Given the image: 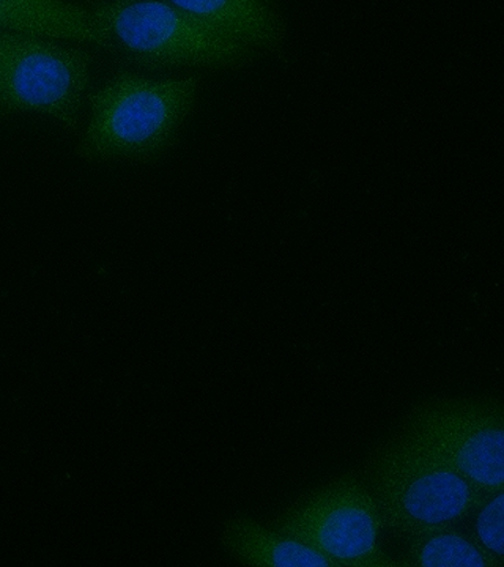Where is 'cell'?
<instances>
[{
    "label": "cell",
    "instance_id": "obj_13",
    "mask_svg": "<svg viewBox=\"0 0 504 567\" xmlns=\"http://www.w3.org/2000/svg\"><path fill=\"white\" fill-rule=\"evenodd\" d=\"M260 2H263V0H260Z\"/></svg>",
    "mask_w": 504,
    "mask_h": 567
},
{
    "label": "cell",
    "instance_id": "obj_11",
    "mask_svg": "<svg viewBox=\"0 0 504 567\" xmlns=\"http://www.w3.org/2000/svg\"><path fill=\"white\" fill-rule=\"evenodd\" d=\"M477 509L480 513L474 522V543L491 557L504 561L503 488L488 495Z\"/></svg>",
    "mask_w": 504,
    "mask_h": 567
},
{
    "label": "cell",
    "instance_id": "obj_3",
    "mask_svg": "<svg viewBox=\"0 0 504 567\" xmlns=\"http://www.w3.org/2000/svg\"><path fill=\"white\" fill-rule=\"evenodd\" d=\"M92 13L110 33L112 50L148 69L233 65L248 51L240 41L160 0L100 3Z\"/></svg>",
    "mask_w": 504,
    "mask_h": 567
},
{
    "label": "cell",
    "instance_id": "obj_12",
    "mask_svg": "<svg viewBox=\"0 0 504 567\" xmlns=\"http://www.w3.org/2000/svg\"><path fill=\"white\" fill-rule=\"evenodd\" d=\"M111 2H130V0H111Z\"/></svg>",
    "mask_w": 504,
    "mask_h": 567
},
{
    "label": "cell",
    "instance_id": "obj_1",
    "mask_svg": "<svg viewBox=\"0 0 504 567\" xmlns=\"http://www.w3.org/2000/svg\"><path fill=\"white\" fill-rule=\"evenodd\" d=\"M197 81H152L119 71L89 95L91 121L78 144L88 162L147 159L174 140L196 96Z\"/></svg>",
    "mask_w": 504,
    "mask_h": 567
},
{
    "label": "cell",
    "instance_id": "obj_10",
    "mask_svg": "<svg viewBox=\"0 0 504 567\" xmlns=\"http://www.w3.org/2000/svg\"><path fill=\"white\" fill-rule=\"evenodd\" d=\"M403 566L410 567H503L500 561L473 539L459 533L453 525H440L412 533Z\"/></svg>",
    "mask_w": 504,
    "mask_h": 567
},
{
    "label": "cell",
    "instance_id": "obj_7",
    "mask_svg": "<svg viewBox=\"0 0 504 567\" xmlns=\"http://www.w3.org/2000/svg\"><path fill=\"white\" fill-rule=\"evenodd\" d=\"M0 29L112 50L110 33L92 10L62 0H0Z\"/></svg>",
    "mask_w": 504,
    "mask_h": 567
},
{
    "label": "cell",
    "instance_id": "obj_5",
    "mask_svg": "<svg viewBox=\"0 0 504 567\" xmlns=\"http://www.w3.org/2000/svg\"><path fill=\"white\" fill-rule=\"evenodd\" d=\"M383 528L371 488L357 475H343L290 507L276 528L308 544L336 567H401L379 546Z\"/></svg>",
    "mask_w": 504,
    "mask_h": 567
},
{
    "label": "cell",
    "instance_id": "obj_2",
    "mask_svg": "<svg viewBox=\"0 0 504 567\" xmlns=\"http://www.w3.org/2000/svg\"><path fill=\"white\" fill-rule=\"evenodd\" d=\"M368 475L383 528L405 536L453 525L491 495L403 432L373 453Z\"/></svg>",
    "mask_w": 504,
    "mask_h": 567
},
{
    "label": "cell",
    "instance_id": "obj_4",
    "mask_svg": "<svg viewBox=\"0 0 504 567\" xmlns=\"http://www.w3.org/2000/svg\"><path fill=\"white\" fill-rule=\"evenodd\" d=\"M91 65L89 52L0 29V117L39 112L76 128Z\"/></svg>",
    "mask_w": 504,
    "mask_h": 567
},
{
    "label": "cell",
    "instance_id": "obj_8",
    "mask_svg": "<svg viewBox=\"0 0 504 567\" xmlns=\"http://www.w3.org/2000/svg\"><path fill=\"white\" fill-rule=\"evenodd\" d=\"M224 544L245 565L268 567H336L333 561L308 544L270 532L251 518L235 517L224 532Z\"/></svg>",
    "mask_w": 504,
    "mask_h": 567
},
{
    "label": "cell",
    "instance_id": "obj_9",
    "mask_svg": "<svg viewBox=\"0 0 504 567\" xmlns=\"http://www.w3.org/2000/svg\"><path fill=\"white\" fill-rule=\"evenodd\" d=\"M177 7L243 44L275 47L281 40V24L260 0H171Z\"/></svg>",
    "mask_w": 504,
    "mask_h": 567
},
{
    "label": "cell",
    "instance_id": "obj_6",
    "mask_svg": "<svg viewBox=\"0 0 504 567\" xmlns=\"http://www.w3.org/2000/svg\"><path fill=\"white\" fill-rule=\"evenodd\" d=\"M403 434L484 492L504 487V415L495 398L418 405Z\"/></svg>",
    "mask_w": 504,
    "mask_h": 567
}]
</instances>
